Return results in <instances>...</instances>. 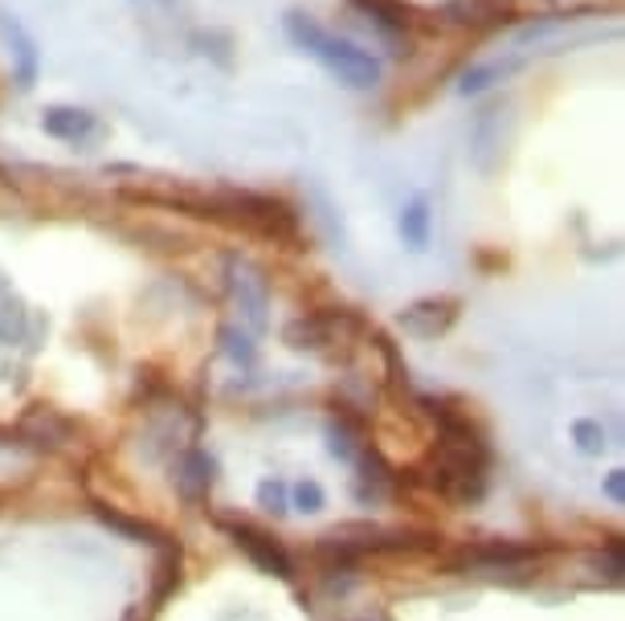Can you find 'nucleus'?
<instances>
[{
  "label": "nucleus",
  "mask_w": 625,
  "mask_h": 621,
  "mask_svg": "<svg viewBox=\"0 0 625 621\" xmlns=\"http://www.w3.org/2000/svg\"><path fill=\"white\" fill-rule=\"evenodd\" d=\"M450 324H453V303H438V298L417 303V307H409L405 315H401V327L417 331V336H438V331H446Z\"/></svg>",
  "instance_id": "20e7f679"
},
{
  "label": "nucleus",
  "mask_w": 625,
  "mask_h": 621,
  "mask_svg": "<svg viewBox=\"0 0 625 621\" xmlns=\"http://www.w3.org/2000/svg\"><path fill=\"white\" fill-rule=\"evenodd\" d=\"M234 540L241 543V548H246V552H250L253 560H258V564H262V569H267V573H274V576H282V581H291V560L282 556V548L274 540H267V536H262V531H253L250 524H234Z\"/></svg>",
  "instance_id": "f03ea898"
},
{
  "label": "nucleus",
  "mask_w": 625,
  "mask_h": 621,
  "mask_svg": "<svg viewBox=\"0 0 625 621\" xmlns=\"http://www.w3.org/2000/svg\"><path fill=\"white\" fill-rule=\"evenodd\" d=\"M401 233H405L413 246H425V233H429V213H425V204H409L405 218H401Z\"/></svg>",
  "instance_id": "423d86ee"
},
{
  "label": "nucleus",
  "mask_w": 625,
  "mask_h": 621,
  "mask_svg": "<svg viewBox=\"0 0 625 621\" xmlns=\"http://www.w3.org/2000/svg\"><path fill=\"white\" fill-rule=\"evenodd\" d=\"M42 127L49 136H58V140H82L86 131H94V115L79 107H49Z\"/></svg>",
  "instance_id": "39448f33"
},
{
  "label": "nucleus",
  "mask_w": 625,
  "mask_h": 621,
  "mask_svg": "<svg viewBox=\"0 0 625 621\" xmlns=\"http://www.w3.org/2000/svg\"><path fill=\"white\" fill-rule=\"evenodd\" d=\"M286 33H291L298 46L307 49L331 78H340L352 91H373V86H380V74H385V70H380V62H376L368 49H359L356 42L335 37V33L315 25L311 16H303V13L286 16Z\"/></svg>",
  "instance_id": "f257e3e1"
},
{
  "label": "nucleus",
  "mask_w": 625,
  "mask_h": 621,
  "mask_svg": "<svg viewBox=\"0 0 625 621\" xmlns=\"http://www.w3.org/2000/svg\"><path fill=\"white\" fill-rule=\"evenodd\" d=\"M0 25H4V37L13 42L16 54V86L30 91L33 82H37V42H33V33L16 16H0Z\"/></svg>",
  "instance_id": "7ed1b4c3"
},
{
  "label": "nucleus",
  "mask_w": 625,
  "mask_h": 621,
  "mask_svg": "<svg viewBox=\"0 0 625 621\" xmlns=\"http://www.w3.org/2000/svg\"><path fill=\"white\" fill-rule=\"evenodd\" d=\"M373 16H380L385 25H409V9H401L397 0H359Z\"/></svg>",
  "instance_id": "0eeeda50"
},
{
  "label": "nucleus",
  "mask_w": 625,
  "mask_h": 621,
  "mask_svg": "<svg viewBox=\"0 0 625 621\" xmlns=\"http://www.w3.org/2000/svg\"><path fill=\"white\" fill-rule=\"evenodd\" d=\"M298 499H303V503H311L307 512H315V507H319V491H315V487H303V491H298Z\"/></svg>",
  "instance_id": "1a4fd4ad"
},
{
  "label": "nucleus",
  "mask_w": 625,
  "mask_h": 621,
  "mask_svg": "<svg viewBox=\"0 0 625 621\" xmlns=\"http://www.w3.org/2000/svg\"><path fill=\"white\" fill-rule=\"evenodd\" d=\"M511 70V66H503V62H495V66H479V70H467V78H462V86L458 91L462 94H470V91H483V86H491V78H503Z\"/></svg>",
  "instance_id": "6e6552de"
}]
</instances>
